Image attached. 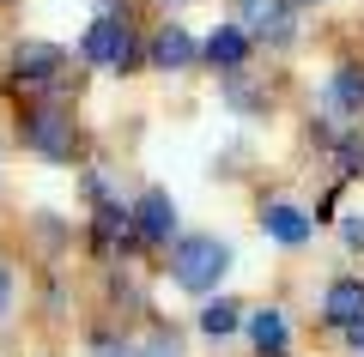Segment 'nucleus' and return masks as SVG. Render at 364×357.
I'll use <instances>...</instances> for the list:
<instances>
[{
	"instance_id": "nucleus-1",
	"label": "nucleus",
	"mask_w": 364,
	"mask_h": 357,
	"mask_svg": "<svg viewBox=\"0 0 364 357\" xmlns=\"http://www.w3.org/2000/svg\"><path fill=\"white\" fill-rule=\"evenodd\" d=\"M225 267H231V248L213 243V236H182L176 255H170V279L182 291H213L225 279Z\"/></svg>"
},
{
	"instance_id": "nucleus-2",
	"label": "nucleus",
	"mask_w": 364,
	"mask_h": 357,
	"mask_svg": "<svg viewBox=\"0 0 364 357\" xmlns=\"http://www.w3.org/2000/svg\"><path fill=\"white\" fill-rule=\"evenodd\" d=\"M79 55H85L91 67H109V73H128V67H134V31H128V18H122V13H104L97 25L85 31Z\"/></svg>"
},
{
	"instance_id": "nucleus-3",
	"label": "nucleus",
	"mask_w": 364,
	"mask_h": 357,
	"mask_svg": "<svg viewBox=\"0 0 364 357\" xmlns=\"http://www.w3.org/2000/svg\"><path fill=\"white\" fill-rule=\"evenodd\" d=\"M25 145L49 164H67L73 158V115L67 109H31L25 115Z\"/></svg>"
},
{
	"instance_id": "nucleus-4",
	"label": "nucleus",
	"mask_w": 364,
	"mask_h": 357,
	"mask_svg": "<svg viewBox=\"0 0 364 357\" xmlns=\"http://www.w3.org/2000/svg\"><path fill=\"white\" fill-rule=\"evenodd\" d=\"M55 73H61L55 43H18L13 49V85H55Z\"/></svg>"
},
{
	"instance_id": "nucleus-5",
	"label": "nucleus",
	"mask_w": 364,
	"mask_h": 357,
	"mask_svg": "<svg viewBox=\"0 0 364 357\" xmlns=\"http://www.w3.org/2000/svg\"><path fill=\"white\" fill-rule=\"evenodd\" d=\"M237 18H243L255 37H273V43L291 37V6L286 0H237Z\"/></svg>"
},
{
	"instance_id": "nucleus-6",
	"label": "nucleus",
	"mask_w": 364,
	"mask_h": 357,
	"mask_svg": "<svg viewBox=\"0 0 364 357\" xmlns=\"http://www.w3.org/2000/svg\"><path fill=\"white\" fill-rule=\"evenodd\" d=\"M261 230H267L273 243L298 248V243H310V212H298V206H286V200H273V206H261Z\"/></svg>"
},
{
	"instance_id": "nucleus-7",
	"label": "nucleus",
	"mask_w": 364,
	"mask_h": 357,
	"mask_svg": "<svg viewBox=\"0 0 364 357\" xmlns=\"http://www.w3.org/2000/svg\"><path fill=\"white\" fill-rule=\"evenodd\" d=\"M195 37H188V31L182 25H164L152 37V67H164V73H182V67H195Z\"/></svg>"
},
{
	"instance_id": "nucleus-8",
	"label": "nucleus",
	"mask_w": 364,
	"mask_h": 357,
	"mask_svg": "<svg viewBox=\"0 0 364 357\" xmlns=\"http://www.w3.org/2000/svg\"><path fill=\"white\" fill-rule=\"evenodd\" d=\"M322 315L334 321V327H352V321H364V279H334L322 297Z\"/></svg>"
},
{
	"instance_id": "nucleus-9",
	"label": "nucleus",
	"mask_w": 364,
	"mask_h": 357,
	"mask_svg": "<svg viewBox=\"0 0 364 357\" xmlns=\"http://www.w3.org/2000/svg\"><path fill=\"white\" fill-rule=\"evenodd\" d=\"M200 55H207L213 67H225V73H237V67L249 61V31H243V25H219V31L207 37V49H200Z\"/></svg>"
},
{
	"instance_id": "nucleus-10",
	"label": "nucleus",
	"mask_w": 364,
	"mask_h": 357,
	"mask_svg": "<svg viewBox=\"0 0 364 357\" xmlns=\"http://www.w3.org/2000/svg\"><path fill=\"white\" fill-rule=\"evenodd\" d=\"M134 230H140L146 243H170V230H176V206H170V194H146L140 212H134Z\"/></svg>"
},
{
	"instance_id": "nucleus-11",
	"label": "nucleus",
	"mask_w": 364,
	"mask_h": 357,
	"mask_svg": "<svg viewBox=\"0 0 364 357\" xmlns=\"http://www.w3.org/2000/svg\"><path fill=\"white\" fill-rule=\"evenodd\" d=\"M328 109L334 115H364V73L358 67H340L328 79Z\"/></svg>"
},
{
	"instance_id": "nucleus-12",
	"label": "nucleus",
	"mask_w": 364,
	"mask_h": 357,
	"mask_svg": "<svg viewBox=\"0 0 364 357\" xmlns=\"http://www.w3.org/2000/svg\"><path fill=\"white\" fill-rule=\"evenodd\" d=\"M128 224H134V212H122L116 200H104V206H97V230H91L97 255H109L116 243H128Z\"/></svg>"
},
{
	"instance_id": "nucleus-13",
	"label": "nucleus",
	"mask_w": 364,
	"mask_h": 357,
	"mask_svg": "<svg viewBox=\"0 0 364 357\" xmlns=\"http://www.w3.org/2000/svg\"><path fill=\"white\" fill-rule=\"evenodd\" d=\"M249 339H255L261 357L286 351V315H279V309H255V315H249Z\"/></svg>"
},
{
	"instance_id": "nucleus-14",
	"label": "nucleus",
	"mask_w": 364,
	"mask_h": 357,
	"mask_svg": "<svg viewBox=\"0 0 364 357\" xmlns=\"http://www.w3.org/2000/svg\"><path fill=\"white\" fill-rule=\"evenodd\" d=\"M243 327V303H231V297H213L207 309H200V333H213V339H225V333Z\"/></svg>"
},
{
	"instance_id": "nucleus-15",
	"label": "nucleus",
	"mask_w": 364,
	"mask_h": 357,
	"mask_svg": "<svg viewBox=\"0 0 364 357\" xmlns=\"http://www.w3.org/2000/svg\"><path fill=\"white\" fill-rule=\"evenodd\" d=\"M346 243H352V248H364V218H352V224H346Z\"/></svg>"
},
{
	"instance_id": "nucleus-16",
	"label": "nucleus",
	"mask_w": 364,
	"mask_h": 357,
	"mask_svg": "<svg viewBox=\"0 0 364 357\" xmlns=\"http://www.w3.org/2000/svg\"><path fill=\"white\" fill-rule=\"evenodd\" d=\"M346 339H352V351H364V321H352V327H346Z\"/></svg>"
},
{
	"instance_id": "nucleus-17",
	"label": "nucleus",
	"mask_w": 364,
	"mask_h": 357,
	"mask_svg": "<svg viewBox=\"0 0 364 357\" xmlns=\"http://www.w3.org/2000/svg\"><path fill=\"white\" fill-rule=\"evenodd\" d=\"M6 303H13V285H6V273H0V315H6Z\"/></svg>"
},
{
	"instance_id": "nucleus-18",
	"label": "nucleus",
	"mask_w": 364,
	"mask_h": 357,
	"mask_svg": "<svg viewBox=\"0 0 364 357\" xmlns=\"http://www.w3.org/2000/svg\"><path fill=\"white\" fill-rule=\"evenodd\" d=\"M304 6H310V0H304Z\"/></svg>"
}]
</instances>
